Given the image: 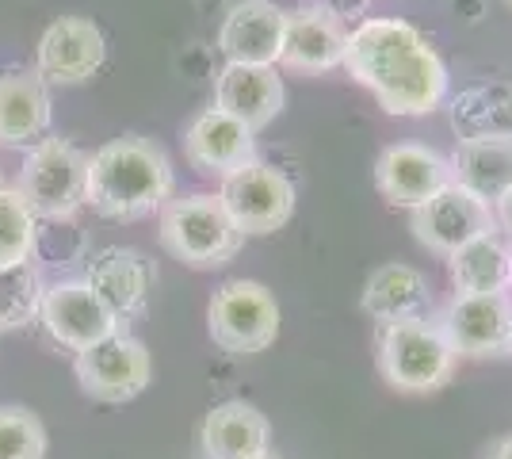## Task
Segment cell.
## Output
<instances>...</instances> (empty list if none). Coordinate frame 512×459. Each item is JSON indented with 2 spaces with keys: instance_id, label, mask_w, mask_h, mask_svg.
<instances>
[{
  "instance_id": "1",
  "label": "cell",
  "mask_w": 512,
  "mask_h": 459,
  "mask_svg": "<svg viewBox=\"0 0 512 459\" xmlns=\"http://www.w3.org/2000/svg\"><path fill=\"white\" fill-rule=\"evenodd\" d=\"M344 69L360 81L390 115H428L448 100V66L436 46L406 20L367 16L348 27Z\"/></svg>"
},
{
  "instance_id": "2",
  "label": "cell",
  "mask_w": 512,
  "mask_h": 459,
  "mask_svg": "<svg viewBox=\"0 0 512 459\" xmlns=\"http://www.w3.org/2000/svg\"><path fill=\"white\" fill-rule=\"evenodd\" d=\"M176 173L169 153L142 134L111 138L88 153L85 207L115 222L146 219L172 199Z\"/></svg>"
},
{
  "instance_id": "3",
  "label": "cell",
  "mask_w": 512,
  "mask_h": 459,
  "mask_svg": "<svg viewBox=\"0 0 512 459\" xmlns=\"http://www.w3.org/2000/svg\"><path fill=\"white\" fill-rule=\"evenodd\" d=\"M375 356H379L383 379L402 394L440 391L455 372V349L448 345L440 322H432L425 314L379 326Z\"/></svg>"
},
{
  "instance_id": "4",
  "label": "cell",
  "mask_w": 512,
  "mask_h": 459,
  "mask_svg": "<svg viewBox=\"0 0 512 459\" xmlns=\"http://www.w3.org/2000/svg\"><path fill=\"white\" fill-rule=\"evenodd\" d=\"M157 238L180 264L188 268H222L237 257L241 249V230H237L222 199L218 196H184L169 199L161 207Z\"/></svg>"
},
{
  "instance_id": "5",
  "label": "cell",
  "mask_w": 512,
  "mask_h": 459,
  "mask_svg": "<svg viewBox=\"0 0 512 459\" xmlns=\"http://www.w3.org/2000/svg\"><path fill=\"white\" fill-rule=\"evenodd\" d=\"M88 153L69 138L46 134L43 142L27 146L16 192L39 222H69L85 207Z\"/></svg>"
},
{
  "instance_id": "6",
  "label": "cell",
  "mask_w": 512,
  "mask_h": 459,
  "mask_svg": "<svg viewBox=\"0 0 512 459\" xmlns=\"http://www.w3.org/2000/svg\"><path fill=\"white\" fill-rule=\"evenodd\" d=\"M279 322L283 314H279L276 295L256 280H230L207 303L211 341L230 356H253L276 345Z\"/></svg>"
},
{
  "instance_id": "7",
  "label": "cell",
  "mask_w": 512,
  "mask_h": 459,
  "mask_svg": "<svg viewBox=\"0 0 512 459\" xmlns=\"http://www.w3.org/2000/svg\"><path fill=\"white\" fill-rule=\"evenodd\" d=\"M218 199H222L230 222L241 230V238H260V234L283 230L299 203L291 176L279 173L276 165H264L260 157L222 176Z\"/></svg>"
},
{
  "instance_id": "8",
  "label": "cell",
  "mask_w": 512,
  "mask_h": 459,
  "mask_svg": "<svg viewBox=\"0 0 512 459\" xmlns=\"http://www.w3.org/2000/svg\"><path fill=\"white\" fill-rule=\"evenodd\" d=\"M73 372H77V383H81V391L88 398L119 406V402H130V398H138L150 387L153 356L138 337L119 329L104 341H96L92 349L77 352Z\"/></svg>"
},
{
  "instance_id": "9",
  "label": "cell",
  "mask_w": 512,
  "mask_h": 459,
  "mask_svg": "<svg viewBox=\"0 0 512 459\" xmlns=\"http://www.w3.org/2000/svg\"><path fill=\"white\" fill-rule=\"evenodd\" d=\"M409 230L425 249L440 253V257H451L467 241L482 238L490 230H501V226H497V215H493V203L478 199L463 184L451 180L432 199H425L421 207L409 211Z\"/></svg>"
},
{
  "instance_id": "10",
  "label": "cell",
  "mask_w": 512,
  "mask_h": 459,
  "mask_svg": "<svg viewBox=\"0 0 512 459\" xmlns=\"http://www.w3.org/2000/svg\"><path fill=\"white\" fill-rule=\"evenodd\" d=\"M107 62L104 31L88 16H58L35 46V73L46 85H85Z\"/></svg>"
},
{
  "instance_id": "11",
  "label": "cell",
  "mask_w": 512,
  "mask_h": 459,
  "mask_svg": "<svg viewBox=\"0 0 512 459\" xmlns=\"http://www.w3.org/2000/svg\"><path fill=\"white\" fill-rule=\"evenodd\" d=\"M39 326L50 333L54 345L69 352H85L96 341L119 333V318L107 310V303L85 284V280H62L43 291L39 306Z\"/></svg>"
},
{
  "instance_id": "12",
  "label": "cell",
  "mask_w": 512,
  "mask_h": 459,
  "mask_svg": "<svg viewBox=\"0 0 512 459\" xmlns=\"http://www.w3.org/2000/svg\"><path fill=\"white\" fill-rule=\"evenodd\" d=\"M440 329L448 337L455 356H497L512 345V295H455L440 318Z\"/></svg>"
},
{
  "instance_id": "13",
  "label": "cell",
  "mask_w": 512,
  "mask_h": 459,
  "mask_svg": "<svg viewBox=\"0 0 512 459\" xmlns=\"http://www.w3.org/2000/svg\"><path fill=\"white\" fill-rule=\"evenodd\" d=\"M444 184H451L448 157H440L421 142H394L375 161V188L383 192L390 207L413 211L436 196Z\"/></svg>"
},
{
  "instance_id": "14",
  "label": "cell",
  "mask_w": 512,
  "mask_h": 459,
  "mask_svg": "<svg viewBox=\"0 0 512 459\" xmlns=\"http://www.w3.org/2000/svg\"><path fill=\"white\" fill-rule=\"evenodd\" d=\"M287 12L276 0H237L218 27V50L241 66H279Z\"/></svg>"
},
{
  "instance_id": "15",
  "label": "cell",
  "mask_w": 512,
  "mask_h": 459,
  "mask_svg": "<svg viewBox=\"0 0 512 459\" xmlns=\"http://www.w3.org/2000/svg\"><path fill=\"white\" fill-rule=\"evenodd\" d=\"M54 123L50 85L35 69L0 73V150H27L43 142Z\"/></svg>"
},
{
  "instance_id": "16",
  "label": "cell",
  "mask_w": 512,
  "mask_h": 459,
  "mask_svg": "<svg viewBox=\"0 0 512 459\" xmlns=\"http://www.w3.org/2000/svg\"><path fill=\"white\" fill-rule=\"evenodd\" d=\"M153 280H157L153 264L138 249H123V245L100 249L85 268V284L104 299L107 310L119 318V326L146 310Z\"/></svg>"
},
{
  "instance_id": "17",
  "label": "cell",
  "mask_w": 512,
  "mask_h": 459,
  "mask_svg": "<svg viewBox=\"0 0 512 459\" xmlns=\"http://www.w3.org/2000/svg\"><path fill=\"white\" fill-rule=\"evenodd\" d=\"M283 77L276 66H241L226 62L218 81H214V108L234 115L249 131H264L279 111H283Z\"/></svg>"
},
{
  "instance_id": "18",
  "label": "cell",
  "mask_w": 512,
  "mask_h": 459,
  "mask_svg": "<svg viewBox=\"0 0 512 459\" xmlns=\"http://www.w3.org/2000/svg\"><path fill=\"white\" fill-rule=\"evenodd\" d=\"M184 157L199 173L226 176L256 161V131L218 108L199 111L184 131Z\"/></svg>"
},
{
  "instance_id": "19",
  "label": "cell",
  "mask_w": 512,
  "mask_h": 459,
  "mask_svg": "<svg viewBox=\"0 0 512 459\" xmlns=\"http://www.w3.org/2000/svg\"><path fill=\"white\" fill-rule=\"evenodd\" d=\"M344 46H348V27L325 16L318 4H302L295 12H287L279 66L299 69V73H329L344 66Z\"/></svg>"
},
{
  "instance_id": "20",
  "label": "cell",
  "mask_w": 512,
  "mask_h": 459,
  "mask_svg": "<svg viewBox=\"0 0 512 459\" xmlns=\"http://www.w3.org/2000/svg\"><path fill=\"white\" fill-rule=\"evenodd\" d=\"M272 440V425L268 417L256 410L253 402L230 398L222 406H214L211 414L203 417L199 429V444L207 459H253L268 452Z\"/></svg>"
},
{
  "instance_id": "21",
  "label": "cell",
  "mask_w": 512,
  "mask_h": 459,
  "mask_svg": "<svg viewBox=\"0 0 512 459\" xmlns=\"http://www.w3.org/2000/svg\"><path fill=\"white\" fill-rule=\"evenodd\" d=\"M363 314L379 326H390V322H406V318H421L428 306V280L425 272H417L413 264L390 261L379 264L367 284H363L360 295Z\"/></svg>"
},
{
  "instance_id": "22",
  "label": "cell",
  "mask_w": 512,
  "mask_h": 459,
  "mask_svg": "<svg viewBox=\"0 0 512 459\" xmlns=\"http://www.w3.org/2000/svg\"><path fill=\"white\" fill-rule=\"evenodd\" d=\"M448 272L455 295H493L512 287V245L501 238V230H490L482 238L467 241L448 257Z\"/></svg>"
},
{
  "instance_id": "23",
  "label": "cell",
  "mask_w": 512,
  "mask_h": 459,
  "mask_svg": "<svg viewBox=\"0 0 512 459\" xmlns=\"http://www.w3.org/2000/svg\"><path fill=\"white\" fill-rule=\"evenodd\" d=\"M451 180L486 203H497L512 188V138H470L448 157Z\"/></svg>"
},
{
  "instance_id": "24",
  "label": "cell",
  "mask_w": 512,
  "mask_h": 459,
  "mask_svg": "<svg viewBox=\"0 0 512 459\" xmlns=\"http://www.w3.org/2000/svg\"><path fill=\"white\" fill-rule=\"evenodd\" d=\"M451 127L459 142L470 138H512V85L478 81L451 96Z\"/></svg>"
},
{
  "instance_id": "25",
  "label": "cell",
  "mask_w": 512,
  "mask_h": 459,
  "mask_svg": "<svg viewBox=\"0 0 512 459\" xmlns=\"http://www.w3.org/2000/svg\"><path fill=\"white\" fill-rule=\"evenodd\" d=\"M39 253V219L23 203L16 188H0V272L23 261H35Z\"/></svg>"
},
{
  "instance_id": "26",
  "label": "cell",
  "mask_w": 512,
  "mask_h": 459,
  "mask_svg": "<svg viewBox=\"0 0 512 459\" xmlns=\"http://www.w3.org/2000/svg\"><path fill=\"white\" fill-rule=\"evenodd\" d=\"M43 276L35 261H23L8 272H0V329H16L27 326L39 318V306H43Z\"/></svg>"
},
{
  "instance_id": "27",
  "label": "cell",
  "mask_w": 512,
  "mask_h": 459,
  "mask_svg": "<svg viewBox=\"0 0 512 459\" xmlns=\"http://www.w3.org/2000/svg\"><path fill=\"white\" fill-rule=\"evenodd\" d=\"M46 429L27 406H0V459H43Z\"/></svg>"
},
{
  "instance_id": "28",
  "label": "cell",
  "mask_w": 512,
  "mask_h": 459,
  "mask_svg": "<svg viewBox=\"0 0 512 459\" xmlns=\"http://www.w3.org/2000/svg\"><path fill=\"white\" fill-rule=\"evenodd\" d=\"M325 16H333L337 23L344 27H356V23L367 20V8H371V0H314Z\"/></svg>"
},
{
  "instance_id": "29",
  "label": "cell",
  "mask_w": 512,
  "mask_h": 459,
  "mask_svg": "<svg viewBox=\"0 0 512 459\" xmlns=\"http://www.w3.org/2000/svg\"><path fill=\"white\" fill-rule=\"evenodd\" d=\"M493 215H497V226L512 234V188L501 199H497V203H493Z\"/></svg>"
},
{
  "instance_id": "30",
  "label": "cell",
  "mask_w": 512,
  "mask_h": 459,
  "mask_svg": "<svg viewBox=\"0 0 512 459\" xmlns=\"http://www.w3.org/2000/svg\"><path fill=\"white\" fill-rule=\"evenodd\" d=\"M482 459H512V437L493 440L490 448H486V456H482Z\"/></svg>"
},
{
  "instance_id": "31",
  "label": "cell",
  "mask_w": 512,
  "mask_h": 459,
  "mask_svg": "<svg viewBox=\"0 0 512 459\" xmlns=\"http://www.w3.org/2000/svg\"><path fill=\"white\" fill-rule=\"evenodd\" d=\"M253 459H276V456H272V452H264V456H253Z\"/></svg>"
},
{
  "instance_id": "32",
  "label": "cell",
  "mask_w": 512,
  "mask_h": 459,
  "mask_svg": "<svg viewBox=\"0 0 512 459\" xmlns=\"http://www.w3.org/2000/svg\"><path fill=\"white\" fill-rule=\"evenodd\" d=\"M0 188H4V176H0Z\"/></svg>"
},
{
  "instance_id": "33",
  "label": "cell",
  "mask_w": 512,
  "mask_h": 459,
  "mask_svg": "<svg viewBox=\"0 0 512 459\" xmlns=\"http://www.w3.org/2000/svg\"><path fill=\"white\" fill-rule=\"evenodd\" d=\"M509 352H512V345H509Z\"/></svg>"
},
{
  "instance_id": "34",
  "label": "cell",
  "mask_w": 512,
  "mask_h": 459,
  "mask_svg": "<svg viewBox=\"0 0 512 459\" xmlns=\"http://www.w3.org/2000/svg\"><path fill=\"white\" fill-rule=\"evenodd\" d=\"M509 4H512V0H509Z\"/></svg>"
}]
</instances>
